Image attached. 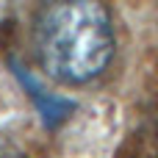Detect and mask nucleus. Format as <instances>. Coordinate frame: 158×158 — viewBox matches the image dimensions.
<instances>
[{
  "instance_id": "1",
  "label": "nucleus",
  "mask_w": 158,
  "mask_h": 158,
  "mask_svg": "<svg viewBox=\"0 0 158 158\" xmlns=\"http://www.w3.org/2000/svg\"><path fill=\"white\" fill-rule=\"evenodd\" d=\"M33 53L42 72L61 86L97 81L117 53L108 0H39L33 14Z\"/></svg>"
},
{
  "instance_id": "2",
  "label": "nucleus",
  "mask_w": 158,
  "mask_h": 158,
  "mask_svg": "<svg viewBox=\"0 0 158 158\" xmlns=\"http://www.w3.org/2000/svg\"><path fill=\"white\" fill-rule=\"evenodd\" d=\"M0 158H28V156L11 142H0Z\"/></svg>"
}]
</instances>
